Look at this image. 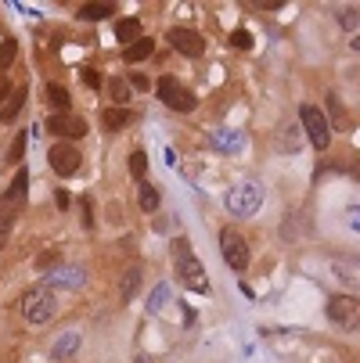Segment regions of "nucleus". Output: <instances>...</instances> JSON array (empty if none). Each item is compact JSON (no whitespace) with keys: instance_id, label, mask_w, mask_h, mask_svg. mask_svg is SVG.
Returning <instances> with one entry per match:
<instances>
[{"instance_id":"obj_1","label":"nucleus","mask_w":360,"mask_h":363,"mask_svg":"<svg viewBox=\"0 0 360 363\" xmlns=\"http://www.w3.org/2000/svg\"><path fill=\"white\" fill-rule=\"evenodd\" d=\"M22 313H26V320H29V324L43 328L50 317L58 313V298H55V291L43 288V284L29 288V291L22 295Z\"/></svg>"},{"instance_id":"obj_2","label":"nucleus","mask_w":360,"mask_h":363,"mask_svg":"<svg viewBox=\"0 0 360 363\" xmlns=\"http://www.w3.org/2000/svg\"><path fill=\"white\" fill-rule=\"evenodd\" d=\"M260 205H263V187L260 184H252V180H241L227 191V213L245 220V216H256L260 213Z\"/></svg>"},{"instance_id":"obj_3","label":"nucleus","mask_w":360,"mask_h":363,"mask_svg":"<svg viewBox=\"0 0 360 363\" xmlns=\"http://www.w3.org/2000/svg\"><path fill=\"white\" fill-rule=\"evenodd\" d=\"M156 94H159L163 105L173 108V112H191V108L198 105V97H195L177 76H163V79L156 83Z\"/></svg>"},{"instance_id":"obj_4","label":"nucleus","mask_w":360,"mask_h":363,"mask_svg":"<svg viewBox=\"0 0 360 363\" xmlns=\"http://www.w3.org/2000/svg\"><path fill=\"white\" fill-rule=\"evenodd\" d=\"M299 123H302L306 137H310V144H314L317 151H324V147L332 144V130H328V119H324V112H321V108L302 105V108H299Z\"/></svg>"},{"instance_id":"obj_5","label":"nucleus","mask_w":360,"mask_h":363,"mask_svg":"<svg viewBox=\"0 0 360 363\" xmlns=\"http://www.w3.org/2000/svg\"><path fill=\"white\" fill-rule=\"evenodd\" d=\"M328 317L342 331H356V324H360V298H353V295H332L328 298Z\"/></svg>"},{"instance_id":"obj_6","label":"nucleus","mask_w":360,"mask_h":363,"mask_svg":"<svg viewBox=\"0 0 360 363\" xmlns=\"http://www.w3.org/2000/svg\"><path fill=\"white\" fill-rule=\"evenodd\" d=\"M220 248H224V259H227V267L234 270V274H245L249 270V245H245V238L238 234V230H220Z\"/></svg>"},{"instance_id":"obj_7","label":"nucleus","mask_w":360,"mask_h":363,"mask_svg":"<svg viewBox=\"0 0 360 363\" xmlns=\"http://www.w3.org/2000/svg\"><path fill=\"white\" fill-rule=\"evenodd\" d=\"M47 162H50V169H55L58 177H72V173L80 169V162H83V155H80V151H76L69 140H62V144L50 147Z\"/></svg>"},{"instance_id":"obj_8","label":"nucleus","mask_w":360,"mask_h":363,"mask_svg":"<svg viewBox=\"0 0 360 363\" xmlns=\"http://www.w3.org/2000/svg\"><path fill=\"white\" fill-rule=\"evenodd\" d=\"M177 277H180V284L187 291H209V277H205V270H202V263L195 255L177 259Z\"/></svg>"},{"instance_id":"obj_9","label":"nucleus","mask_w":360,"mask_h":363,"mask_svg":"<svg viewBox=\"0 0 360 363\" xmlns=\"http://www.w3.org/2000/svg\"><path fill=\"white\" fill-rule=\"evenodd\" d=\"M80 284H83V270L80 267H65V263H58L55 270H47V277H43V288H50V291L80 288Z\"/></svg>"},{"instance_id":"obj_10","label":"nucleus","mask_w":360,"mask_h":363,"mask_svg":"<svg viewBox=\"0 0 360 363\" xmlns=\"http://www.w3.org/2000/svg\"><path fill=\"white\" fill-rule=\"evenodd\" d=\"M170 43H173V50H180V55H187V58H198L205 50V40L195 29H170Z\"/></svg>"},{"instance_id":"obj_11","label":"nucleus","mask_w":360,"mask_h":363,"mask_svg":"<svg viewBox=\"0 0 360 363\" xmlns=\"http://www.w3.org/2000/svg\"><path fill=\"white\" fill-rule=\"evenodd\" d=\"M47 130L55 133V137H69V140H76V137L87 133V123H83L80 116H50V119H47Z\"/></svg>"},{"instance_id":"obj_12","label":"nucleus","mask_w":360,"mask_h":363,"mask_svg":"<svg viewBox=\"0 0 360 363\" xmlns=\"http://www.w3.org/2000/svg\"><path fill=\"white\" fill-rule=\"evenodd\" d=\"M151 50H156V40L141 36V40H133L130 47H123V58H126V65H133V62H144V58H151Z\"/></svg>"},{"instance_id":"obj_13","label":"nucleus","mask_w":360,"mask_h":363,"mask_svg":"<svg viewBox=\"0 0 360 363\" xmlns=\"http://www.w3.org/2000/svg\"><path fill=\"white\" fill-rule=\"evenodd\" d=\"M76 349H80V331H65L55 345H50V356H55V359H69Z\"/></svg>"},{"instance_id":"obj_14","label":"nucleus","mask_w":360,"mask_h":363,"mask_svg":"<svg viewBox=\"0 0 360 363\" xmlns=\"http://www.w3.org/2000/svg\"><path fill=\"white\" fill-rule=\"evenodd\" d=\"M112 11H116V4H83L80 18L83 22H105V18H112Z\"/></svg>"},{"instance_id":"obj_15","label":"nucleus","mask_w":360,"mask_h":363,"mask_svg":"<svg viewBox=\"0 0 360 363\" xmlns=\"http://www.w3.org/2000/svg\"><path fill=\"white\" fill-rule=\"evenodd\" d=\"M213 144H217L220 151H238V147L245 144V137H241L238 130H217V133H213Z\"/></svg>"},{"instance_id":"obj_16","label":"nucleus","mask_w":360,"mask_h":363,"mask_svg":"<svg viewBox=\"0 0 360 363\" xmlns=\"http://www.w3.org/2000/svg\"><path fill=\"white\" fill-rule=\"evenodd\" d=\"M137 288H141V267H130V270L123 274V281H119V295H123V302H130V298L137 295Z\"/></svg>"},{"instance_id":"obj_17","label":"nucleus","mask_w":360,"mask_h":363,"mask_svg":"<svg viewBox=\"0 0 360 363\" xmlns=\"http://www.w3.org/2000/svg\"><path fill=\"white\" fill-rule=\"evenodd\" d=\"M130 108H105L101 112V123H105L109 130H123V126H130Z\"/></svg>"},{"instance_id":"obj_18","label":"nucleus","mask_w":360,"mask_h":363,"mask_svg":"<svg viewBox=\"0 0 360 363\" xmlns=\"http://www.w3.org/2000/svg\"><path fill=\"white\" fill-rule=\"evenodd\" d=\"M26 184H29V173H26V169H18L15 184H11V187L4 191V205H8V209H11L15 201H22V198H26Z\"/></svg>"},{"instance_id":"obj_19","label":"nucleus","mask_w":360,"mask_h":363,"mask_svg":"<svg viewBox=\"0 0 360 363\" xmlns=\"http://www.w3.org/2000/svg\"><path fill=\"white\" fill-rule=\"evenodd\" d=\"M26 94H29L26 86H18V90L11 94V101L4 105V112H0V123H11V119H15V116L22 112V105H26Z\"/></svg>"},{"instance_id":"obj_20","label":"nucleus","mask_w":360,"mask_h":363,"mask_svg":"<svg viewBox=\"0 0 360 363\" xmlns=\"http://www.w3.org/2000/svg\"><path fill=\"white\" fill-rule=\"evenodd\" d=\"M47 101H50V105L58 108V116H65V108L72 105L69 90H65V86H58V83H50V86H47Z\"/></svg>"},{"instance_id":"obj_21","label":"nucleus","mask_w":360,"mask_h":363,"mask_svg":"<svg viewBox=\"0 0 360 363\" xmlns=\"http://www.w3.org/2000/svg\"><path fill=\"white\" fill-rule=\"evenodd\" d=\"M116 36L130 47L133 40H141V22H137V18H123V22H116Z\"/></svg>"},{"instance_id":"obj_22","label":"nucleus","mask_w":360,"mask_h":363,"mask_svg":"<svg viewBox=\"0 0 360 363\" xmlns=\"http://www.w3.org/2000/svg\"><path fill=\"white\" fill-rule=\"evenodd\" d=\"M137 201H141V209H144V213H156V209H159V191L151 187V184H141Z\"/></svg>"},{"instance_id":"obj_23","label":"nucleus","mask_w":360,"mask_h":363,"mask_svg":"<svg viewBox=\"0 0 360 363\" xmlns=\"http://www.w3.org/2000/svg\"><path fill=\"white\" fill-rule=\"evenodd\" d=\"M166 302H170V284H156L151 288V298H148V309L159 313V309H166Z\"/></svg>"},{"instance_id":"obj_24","label":"nucleus","mask_w":360,"mask_h":363,"mask_svg":"<svg viewBox=\"0 0 360 363\" xmlns=\"http://www.w3.org/2000/svg\"><path fill=\"white\" fill-rule=\"evenodd\" d=\"M15 55H18V43L8 36V40H0V72H4L11 62H15Z\"/></svg>"},{"instance_id":"obj_25","label":"nucleus","mask_w":360,"mask_h":363,"mask_svg":"<svg viewBox=\"0 0 360 363\" xmlns=\"http://www.w3.org/2000/svg\"><path fill=\"white\" fill-rule=\"evenodd\" d=\"M109 94H112V97L119 101V108H123V105H126V101H130V83H126L123 76H116V79L109 83Z\"/></svg>"},{"instance_id":"obj_26","label":"nucleus","mask_w":360,"mask_h":363,"mask_svg":"<svg viewBox=\"0 0 360 363\" xmlns=\"http://www.w3.org/2000/svg\"><path fill=\"white\" fill-rule=\"evenodd\" d=\"M130 173H133L137 180H144V173H148V155H144L141 147L130 155Z\"/></svg>"},{"instance_id":"obj_27","label":"nucleus","mask_w":360,"mask_h":363,"mask_svg":"<svg viewBox=\"0 0 360 363\" xmlns=\"http://www.w3.org/2000/svg\"><path fill=\"white\" fill-rule=\"evenodd\" d=\"M11 227H15V213H11V209H4V213H0V248L8 245V234H11Z\"/></svg>"},{"instance_id":"obj_28","label":"nucleus","mask_w":360,"mask_h":363,"mask_svg":"<svg viewBox=\"0 0 360 363\" xmlns=\"http://www.w3.org/2000/svg\"><path fill=\"white\" fill-rule=\"evenodd\" d=\"M26 140H29L26 133H18V137L11 140V147H8V162H11V166H15V162L22 159V151H26Z\"/></svg>"},{"instance_id":"obj_29","label":"nucleus","mask_w":360,"mask_h":363,"mask_svg":"<svg viewBox=\"0 0 360 363\" xmlns=\"http://www.w3.org/2000/svg\"><path fill=\"white\" fill-rule=\"evenodd\" d=\"M339 22H342L346 29H356V22H360V15H356V8H342V11H339Z\"/></svg>"},{"instance_id":"obj_30","label":"nucleus","mask_w":360,"mask_h":363,"mask_svg":"<svg viewBox=\"0 0 360 363\" xmlns=\"http://www.w3.org/2000/svg\"><path fill=\"white\" fill-rule=\"evenodd\" d=\"M36 267H40V270H55V267H58V252H43V255L36 259Z\"/></svg>"},{"instance_id":"obj_31","label":"nucleus","mask_w":360,"mask_h":363,"mask_svg":"<svg viewBox=\"0 0 360 363\" xmlns=\"http://www.w3.org/2000/svg\"><path fill=\"white\" fill-rule=\"evenodd\" d=\"M231 43H234L238 50H249V47H252V33H245V29H238V33L231 36Z\"/></svg>"},{"instance_id":"obj_32","label":"nucleus","mask_w":360,"mask_h":363,"mask_svg":"<svg viewBox=\"0 0 360 363\" xmlns=\"http://www.w3.org/2000/svg\"><path fill=\"white\" fill-rule=\"evenodd\" d=\"M83 83H87V86H94V90H97V86H101V76H97V72H94V69H83Z\"/></svg>"},{"instance_id":"obj_33","label":"nucleus","mask_w":360,"mask_h":363,"mask_svg":"<svg viewBox=\"0 0 360 363\" xmlns=\"http://www.w3.org/2000/svg\"><path fill=\"white\" fill-rule=\"evenodd\" d=\"M133 86H137V90H148V86H151V83H148V79H144V76H133Z\"/></svg>"},{"instance_id":"obj_34","label":"nucleus","mask_w":360,"mask_h":363,"mask_svg":"<svg viewBox=\"0 0 360 363\" xmlns=\"http://www.w3.org/2000/svg\"><path fill=\"white\" fill-rule=\"evenodd\" d=\"M8 94H11V86H8L4 79H0V105H4V97H8Z\"/></svg>"},{"instance_id":"obj_35","label":"nucleus","mask_w":360,"mask_h":363,"mask_svg":"<svg viewBox=\"0 0 360 363\" xmlns=\"http://www.w3.org/2000/svg\"><path fill=\"white\" fill-rule=\"evenodd\" d=\"M133 363H156V356H133Z\"/></svg>"}]
</instances>
